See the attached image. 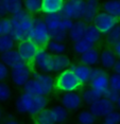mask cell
Here are the masks:
<instances>
[{
  "mask_svg": "<svg viewBox=\"0 0 120 124\" xmlns=\"http://www.w3.org/2000/svg\"><path fill=\"white\" fill-rule=\"evenodd\" d=\"M5 16H7V15H5V13L3 12V10H2V8H1V4H0V19L4 18Z\"/></svg>",
  "mask_w": 120,
  "mask_h": 124,
  "instance_id": "f6af8a7d",
  "label": "cell"
},
{
  "mask_svg": "<svg viewBox=\"0 0 120 124\" xmlns=\"http://www.w3.org/2000/svg\"><path fill=\"white\" fill-rule=\"evenodd\" d=\"M32 78L36 80L44 87L46 95L50 94L54 88V80L50 73H43L38 71H32Z\"/></svg>",
  "mask_w": 120,
  "mask_h": 124,
  "instance_id": "5bb4252c",
  "label": "cell"
},
{
  "mask_svg": "<svg viewBox=\"0 0 120 124\" xmlns=\"http://www.w3.org/2000/svg\"><path fill=\"white\" fill-rule=\"evenodd\" d=\"M2 119V111H1V109H0V121H1Z\"/></svg>",
  "mask_w": 120,
  "mask_h": 124,
  "instance_id": "7dc6e473",
  "label": "cell"
},
{
  "mask_svg": "<svg viewBox=\"0 0 120 124\" xmlns=\"http://www.w3.org/2000/svg\"><path fill=\"white\" fill-rule=\"evenodd\" d=\"M11 29L10 35L15 41H21L30 39L33 30V16L22 10L21 12L13 15L10 18Z\"/></svg>",
  "mask_w": 120,
  "mask_h": 124,
  "instance_id": "7a4b0ae2",
  "label": "cell"
},
{
  "mask_svg": "<svg viewBox=\"0 0 120 124\" xmlns=\"http://www.w3.org/2000/svg\"><path fill=\"white\" fill-rule=\"evenodd\" d=\"M101 98H102V94L100 92L96 91V90H94L93 88H87L83 90L81 93L82 103L86 104L88 106H90L93 103H95L96 101H98Z\"/></svg>",
  "mask_w": 120,
  "mask_h": 124,
  "instance_id": "83f0119b",
  "label": "cell"
},
{
  "mask_svg": "<svg viewBox=\"0 0 120 124\" xmlns=\"http://www.w3.org/2000/svg\"><path fill=\"white\" fill-rule=\"evenodd\" d=\"M10 75V70L5 65L0 62V82H4Z\"/></svg>",
  "mask_w": 120,
  "mask_h": 124,
  "instance_id": "60d3db41",
  "label": "cell"
},
{
  "mask_svg": "<svg viewBox=\"0 0 120 124\" xmlns=\"http://www.w3.org/2000/svg\"><path fill=\"white\" fill-rule=\"evenodd\" d=\"M65 1L63 0H43L42 1V9L45 15H53L62 12Z\"/></svg>",
  "mask_w": 120,
  "mask_h": 124,
  "instance_id": "ac0fdd59",
  "label": "cell"
},
{
  "mask_svg": "<svg viewBox=\"0 0 120 124\" xmlns=\"http://www.w3.org/2000/svg\"><path fill=\"white\" fill-rule=\"evenodd\" d=\"M30 39L33 40L39 48H46L47 44L51 40L49 31L43 18L33 17V30Z\"/></svg>",
  "mask_w": 120,
  "mask_h": 124,
  "instance_id": "5b68a950",
  "label": "cell"
},
{
  "mask_svg": "<svg viewBox=\"0 0 120 124\" xmlns=\"http://www.w3.org/2000/svg\"><path fill=\"white\" fill-rule=\"evenodd\" d=\"M12 97V89L5 82H0V102H7Z\"/></svg>",
  "mask_w": 120,
  "mask_h": 124,
  "instance_id": "d590c367",
  "label": "cell"
},
{
  "mask_svg": "<svg viewBox=\"0 0 120 124\" xmlns=\"http://www.w3.org/2000/svg\"><path fill=\"white\" fill-rule=\"evenodd\" d=\"M70 69L72 70V72L76 74V77L78 78L79 82L81 83V85H84L86 83H89L90 77H91V68L87 67L85 65L82 64H71Z\"/></svg>",
  "mask_w": 120,
  "mask_h": 124,
  "instance_id": "2e32d148",
  "label": "cell"
},
{
  "mask_svg": "<svg viewBox=\"0 0 120 124\" xmlns=\"http://www.w3.org/2000/svg\"><path fill=\"white\" fill-rule=\"evenodd\" d=\"M86 7V1L84 0H69L64 3L62 10V15L72 21H79L83 19Z\"/></svg>",
  "mask_w": 120,
  "mask_h": 124,
  "instance_id": "8992f818",
  "label": "cell"
},
{
  "mask_svg": "<svg viewBox=\"0 0 120 124\" xmlns=\"http://www.w3.org/2000/svg\"><path fill=\"white\" fill-rule=\"evenodd\" d=\"M99 56H100V52L97 48L94 47L93 49H90L89 51L85 52L84 54H82L80 56V62L82 65H85L87 67H93L98 65L99 63Z\"/></svg>",
  "mask_w": 120,
  "mask_h": 124,
  "instance_id": "603a6c76",
  "label": "cell"
},
{
  "mask_svg": "<svg viewBox=\"0 0 120 124\" xmlns=\"http://www.w3.org/2000/svg\"><path fill=\"white\" fill-rule=\"evenodd\" d=\"M93 24L98 29L101 34L106 35L118 24V20L102 11V12H99L97 14V16L93 21Z\"/></svg>",
  "mask_w": 120,
  "mask_h": 124,
  "instance_id": "30bf717a",
  "label": "cell"
},
{
  "mask_svg": "<svg viewBox=\"0 0 120 124\" xmlns=\"http://www.w3.org/2000/svg\"><path fill=\"white\" fill-rule=\"evenodd\" d=\"M34 123L35 124H54L52 118H51L49 108H45L44 110H42L39 114L36 115L35 119H34Z\"/></svg>",
  "mask_w": 120,
  "mask_h": 124,
  "instance_id": "d6a6232c",
  "label": "cell"
},
{
  "mask_svg": "<svg viewBox=\"0 0 120 124\" xmlns=\"http://www.w3.org/2000/svg\"><path fill=\"white\" fill-rule=\"evenodd\" d=\"M108 83H110V88L120 93V74H117V73L110 74L108 75Z\"/></svg>",
  "mask_w": 120,
  "mask_h": 124,
  "instance_id": "74e56055",
  "label": "cell"
},
{
  "mask_svg": "<svg viewBox=\"0 0 120 124\" xmlns=\"http://www.w3.org/2000/svg\"><path fill=\"white\" fill-rule=\"evenodd\" d=\"M1 8L5 15H15L24 10L22 2L20 0H1L0 1Z\"/></svg>",
  "mask_w": 120,
  "mask_h": 124,
  "instance_id": "7402d4cb",
  "label": "cell"
},
{
  "mask_svg": "<svg viewBox=\"0 0 120 124\" xmlns=\"http://www.w3.org/2000/svg\"><path fill=\"white\" fill-rule=\"evenodd\" d=\"M48 28L50 34V39L58 43H64L67 39V33L71 29L73 21L65 18L62 13L53 14V15H45L43 18Z\"/></svg>",
  "mask_w": 120,
  "mask_h": 124,
  "instance_id": "6da1fadb",
  "label": "cell"
},
{
  "mask_svg": "<svg viewBox=\"0 0 120 124\" xmlns=\"http://www.w3.org/2000/svg\"><path fill=\"white\" fill-rule=\"evenodd\" d=\"M51 61H52V55L46 50V48H39L32 64L37 69L36 71L51 73Z\"/></svg>",
  "mask_w": 120,
  "mask_h": 124,
  "instance_id": "7c38bea8",
  "label": "cell"
},
{
  "mask_svg": "<svg viewBox=\"0 0 120 124\" xmlns=\"http://www.w3.org/2000/svg\"><path fill=\"white\" fill-rule=\"evenodd\" d=\"M47 99L46 97L32 95L28 93H21L15 101L16 110L19 114L30 115L35 117L42 110L47 108Z\"/></svg>",
  "mask_w": 120,
  "mask_h": 124,
  "instance_id": "3957f363",
  "label": "cell"
},
{
  "mask_svg": "<svg viewBox=\"0 0 120 124\" xmlns=\"http://www.w3.org/2000/svg\"><path fill=\"white\" fill-rule=\"evenodd\" d=\"M10 77L13 84L17 87H24V85L29 80L32 78V69L31 65H28L21 62L14 68L11 69Z\"/></svg>",
  "mask_w": 120,
  "mask_h": 124,
  "instance_id": "52a82bcc",
  "label": "cell"
},
{
  "mask_svg": "<svg viewBox=\"0 0 120 124\" xmlns=\"http://www.w3.org/2000/svg\"><path fill=\"white\" fill-rule=\"evenodd\" d=\"M103 123L105 124H120V112L117 110H114L107 115L105 118H103Z\"/></svg>",
  "mask_w": 120,
  "mask_h": 124,
  "instance_id": "ab89813d",
  "label": "cell"
},
{
  "mask_svg": "<svg viewBox=\"0 0 120 124\" xmlns=\"http://www.w3.org/2000/svg\"><path fill=\"white\" fill-rule=\"evenodd\" d=\"M88 110L94 115L96 119L97 118H105L111 112L116 110V106L115 104L111 103L110 101L105 100L104 98H101L98 101H96L95 103L91 104Z\"/></svg>",
  "mask_w": 120,
  "mask_h": 124,
  "instance_id": "8fae6325",
  "label": "cell"
},
{
  "mask_svg": "<svg viewBox=\"0 0 120 124\" xmlns=\"http://www.w3.org/2000/svg\"><path fill=\"white\" fill-rule=\"evenodd\" d=\"M22 7H24V11L29 13L30 15L37 14L41 12L42 1L41 0H26L25 2H22Z\"/></svg>",
  "mask_w": 120,
  "mask_h": 124,
  "instance_id": "f546056e",
  "label": "cell"
},
{
  "mask_svg": "<svg viewBox=\"0 0 120 124\" xmlns=\"http://www.w3.org/2000/svg\"><path fill=\"white\" fill-rule=\"evenodd\" d=\"M4 124H19V123L17 122V121H16L15 119H13V118H11V119L9 118V119L4 122Z\"/></svg>",
  "mask_w": 120,
  "mask_h": 124,
  "instance_id": "ee69618b",
  "label": "cell"
},
{
  "mask_svg": "<svg viewBox=\"0 0 120 124\" xmlns=\"http://www.w3.org/2000/svg\"><path fill=\"white\" fill-rule=\"evenodd\" d=\"M84 38L86 39L88 43H90L91 45L95 46L96 44H98L102 38V34L98 31V29L94 26L93 23L90 24H87V28H86V31H85V35H84Z\"/></svg>",
  "mask_w": 120,
  "mask_h": 124,
  "instance_id": "4316f807",
  "label": "cell"
},
{
  "mask_svg": "<svg viewBox=\"0 0 120 124\" xmlns=\"http://www.w3.org/2000/svg\"><path fill=\"white\" fill-rule=\"evenodd\" d=\"M0 62L3 65L8 67V68H14L18 64L21 63V58L19 56L18 52L16 51V49H12L10 51H7L2 54H0Z\"/></svg>",
  "mask_w": 120,
  "mask_h": 124,
  "instance_id": "ffe728a7",
  "label": "cell"
},
{
  "mask_svg": "<svg viewBox=\"0 0 120 124\" xmlns=\"http://www.w3.org/2000/svg\"><path fill=\"white\" fill-rule=\"evenodd\" d=\"M115 106H117V108L119 109V112H120V97L118 99V101H117V103L115 104Z\"/></svg>",
  "mask_w": 120,
  "mask_h": 124,
  "instance_id": "bcb514c9",
  "label": "cell"
},
{
  "mask_svg": "<svg viewBox=\"0 0 120 124\" xmlns=\"http://www.w3.org/2000/svg\"><path fill=\"white\" fill-rule=\"evenodd\" d=\"M90 88L94 90L103 93L108 87H110V83H108V74L103 68H91V77H90Z\"/></svg>",
  "mask_w": 120,
  "mask_h": 124,
  "instance_id": "9c48e42d",
  "label": "cell"
},
{
  "mask_svg": "<svg viewBox=\"0 0 120 124\" xmlns=\"http://www.w3.org/2000/svg\"><path fill=\"white\" fill-rule=\"evenodd\" d=\"M22 89H24L25 93L32 94V95H39V97H46L44 87L36 80H34V78H31V80L28 81L24 85Z\"/></svg>",
  "mask_w": 120,
  "mask_h": 124,
  "instance_id": "cb8c5ba5",
  "label": "cell"
},
{
  "mask_svg": "<svg viewBox=\"0 0 120 124\" xmlns=\"http://www.w3.org/2000/svg\"><path fill=\"white\" fill-rule=\"evenodd\" d=\"M103 12L107 13L108 15L113 16L117 20H120V0H112V1H105L102 3Z\"/></svg>",
  "mask_w": 120,
  "mask_h": 124,
  "instance_id": "484cf974",
  "label": "cell"
},
{
  "mask_svg": "<svg viewBox=\"0 0 120 124\" xmlns=\"http://www.w3.org/2000/svg\"><path fill=\"white\" fill-rule=\"evenodd\" d=\"M100 10V3L97 0H89L86 1V7H85V12L84 16H83L82 20L86 24L93 23L94 19L97 16V14L99 13Z\"/></svg>",
  "mask_w": 120,
  "mask_h": 124,
  "instance_id": "d6986e66",
  "label": "cell"
},
{
  "mask_svg": "<svg viewBox=\"0 0 120 124\" xmlns=\"http://www.w3.org/2000/svg\"><path fill=\"white\" fill-rule=\"evenodd\" d=\"M113 51H114V53H115L116 57L119 58V61H120V41L117 43L115 46L113 47Z\"/></svg>",
  "mask_w": 120,
  "mask_h": 124,
  "instance_id": "b9f144b4",
  "label": "cell"
},
{
  "mask_svg": "<svg viewBox=\"0 0 120 124\" xmlns=\"http://www.w3.org/2000/svg\"><path fill=\"white\" fill-rule=\"evenodd\" d=\"M38 50L39 47L31 39H26V40L19 41L16 47V51L18 52L21 61L28 65H31L33 63Z\"/></svg>",
  "mask_w": 120,
  "mask_h": 124,
  "instance_id": "ba28073f",
  "label": "cell"
},
{
  "mask_svg": "<svg viewBox=\"0 0 120 124\" xmlns=\"http://www.w3.org/2000/svg\"><path fill=\"white\" fill-rule=\"evenodd\" d=\"M15 43L16 41L14 40L13 37L10 34L0 36V54L14 49Z\"/></svg>",
  "mask_w": 120,
  "mask_h": 124,
  "instance_id": "4dcf8cb0",
  "label": "cell"
},
{
  "mask_svg": "<svg viewBox=\"0 0 120 124\" xmlns=\"http://www.w3.org/2000/svg\"><path fill=\"white\" fill-rule=\"evenodd\" d=\"M102 124H105V123H102Z\"/></svg>",
  "mask_w": 120,
  "mask_h": 124,
  "instance_id": "c3c4849f",
  "label": "cell"
},
{
  "mask_svg": "<svg viewBox=\"0 0 120 124\" xmlns=\"http://www.w3.org/2000/svg\"><path fill=\"white\" fill-rule=\"evenodd\" d=\"M71 66V61L67 55H52L51 61V72H62L69 69Z\"/></svg>",
  "mask_w": 120,
  "mask_h": 124,
  "instance_id": "e0dca14e",
  "label": "cell"
},
{
  "mask_svg": "<svg viewBox=\"0 0 120 124\" xmlns=\"http://www.w3.org/2000/svg\"><path fill=\"white\" fill-rule=\"evenodd\" d=\"M46 50L51 55H63L66 52V45L64 43H58V41L50 40L46 46Z\"/></svg>",
  "mask_w": 120,
  "mask_h": 124,
  "instance_id": "f1b7e54d",
  "label": "cell"
},
{
  "mask_svg": "<svg viewBox=\"0 0 120 124\" xmlns=\"http://www.w3.org/2000/svg\"><path fill=\"white\" fill-rule=\"evenodd\" d=\"M95 47L94 45H91L90 43H88L85 38L81 39V40L77 41V43L73 44V51H75L76 54H78L81 56L82 54H84L85 52L89 51L90 49H93V48Z\"/></svg>",
  "mask_w": 120,
  "mask_h": 124,
  "instance_id": "1f68e13d",
  "label": "cell"
},
{
  "mask_svg": "<svg viewBox=\"0 0 120 124\" xmlns=\"http://www.w3.org/2000/svg\"><path fill=\"white\" fill-rule=\"evenodd\" d=\"M99 63L103 67V69H113L117 63V57L113 49H104L100 53Z\"/></svg>",
  "mask_w": 120,
  "mask_h": 124,
  "instance_id": "44dd1931",
  "label": "cell"
},
{
  "mask_svg": "<svg viewBox=\"0 0 120 124\" xmlns=\"http://www.w3.org/2000/svg\"><path fill=\"white\" fill-rule=\"evenodd\" d=\"M119 97H120V93H119V92L115 91L114 89L110 88V87H108V88L105 90L103 93H102V98H104L105 100L110 101V102L113 103V104H116V103H117V101H118Z\"/></svg>",
  "mask_w": 120,
  "mask_h": 124,
  "instance_id": "8d00e7d4",
  "label": "cell"
},
{
  "mask_svg": "<svg viewBox=\"0 0 120 124\" xmlns=\"http://www.w3.org/2000/svg\"><path fill=\"white\" fill-rule=\"evenodd\" d=\"M82 85L79 82L78 78L76 77V74L70 68L60 72L54 81V87H56V89L64 93L76 91Z\"/></svg>",
  "mask_w": 120,
  "mask_h": 124,
  "instance_id": "277c9868",
  "label": "cell"
},
{
  "mask_svg": "<svg viewBox=\"0 0 120 124\" xmlns=\"http://www.w3.org/2000/svg\"><path fill=\"white\" fill-rule=\"evenodd\" d=\"M12 26H11L10 18H1L0 19V36L10 34Z\"/></svg>",
  "mask_w": 120,
  "mask_h": 124,
  "instance_id": "f35d334b",
  "label": "cell"
},
{
  "mask_svg": "<svg viewBox=\"0 0 120 124\" xmlns=\"http://www.w3.org/2000/svg\"><path fill=\"white\" fill-rule=\"evenodd\" d=\"M114 73H117V74H120V61H117L116 65L114 66Z\"/></svg>",
  "mask_w": 120,
  "mask_h": 124,
  "instance_id": "7bdbcfd3",
  "label": "cell"
},
{
  "mask_svg": "<svg viewBox=\"0 0 120 124\" xmlns=\"http://www.w3.org/2000/svg\"><path fill=\"white\" fill-rule=\"evenodd\" d=\"M105 41L108 46L114 47L117 43L120 41V23H118L108 34H106Z\"/></svg>",
  "mask_w": 120,
  "mask_h": 124,
  "instance_id": "836d02e7",
  "label": "cell"
},
{
  "mask_svg": "<svg viewBox=\"0 0 120 124\" xmlns=\"http://www.w3.org/2000/svg\"><path fill=\"white\" fill-rule=\"evenodd\" d=\"M51 118L53 120L54 124H63L68 119V110L63 107L61 104L60 105H54L51 108H49Z\"/></svg>",
  "mask_w": 120,
  "mask_h": 124,
  "instance_id": "d4e9b609",
  "label": "cell"
},
{
  "mask_svg": "<svg viewBox=\"0 0 120 124\" xmlns=\"http://www.w3.org/2000/svg\"><path fill=\"white\" fill-rule=\"evenodd\" d=\"M78 122L79 124H96V118L88 109H85L79 112Z\"/></svg>",
  "mask_w": 120,
  "mask_h": 124,
  "instance_id": "e575fe53",
  "label": "cell"
},
{
  "mask_svg": "<svg viewBox=\"0 0 120 124\" xmlns=\"http://www.w3.org/2000/svg\"><path fill=\"white\" fill-rule=\"evenodd\" d=\"M86 28H87V24L83 20L73 21L72 27H71V29L68 31V33H67L68 38H69L73 44L81 40V39L84 38Z\"/></svg>",
  "mask_w": 120,
  "mask_h": 124,
  "instance_id": "9a60e30c",
  "label": "cell"
},
{
  "mask_svg": "<svg viewBox=\"0 0 120 124\" xmlns=\"http://www.w3.org/2000/svg\"><path fill=\"white\" fill-rule=\"evenodd\" d=\"M61 105L66 110H77L82 105L81 94L77 91L63 93L61 97Z\"/></svg>",
  "mask_w": 120,
  "mask_h": 124,
  "instance_id": "4fadbf2b",
  "label": "cell"
}]
</instances>
